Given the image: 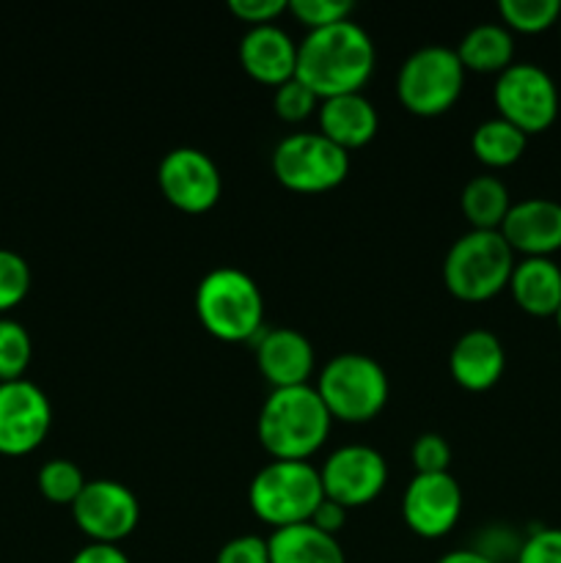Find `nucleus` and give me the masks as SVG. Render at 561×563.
I'll list each match as a JSON object with an SVG mask.
<instances>
[{"label": "nucleus", "mask_w": 561, "mask_h": 563, "mask_svg": "<svg viewBox=\"0 0 561 563\" xmlns=\"http://www.w3.org/2000/svg\"><path fill=\"white\" fill-rule=\"evenodd\" d=\"M528 135L509 124L506 119L495 115V119L482 121L471 135V152L479 163L487 168H509L526 152Z\"/></svg>", "instance_id": "b1692460"}, {"label": "nucleus", "mask_w": 561, "mask_h": 563, "mask_svg": "<svg viewBox=\"0 0 561 563\" xmlns=\"http://www.w3.org/2000/svg\"><path fill=\"white\" fill-rule=\"evenodd\" d=\"M515 563H561V528H537L517 548Z\"/></svg>", "instance_id": "2f4dec72"}, {"label": "nucleus", "mask_w": 561, "mask_h": 563, "mask_svg": "<svg viewBox=\"0 0 561 563\" xmlns=\"http://www.w3.org/2000/svg\"><path fill=\"white\" fill-rule=\"evenodd\" d=\"M69 563H132L127 559L124 550L119 544H94L88 542L86 548L77 550L75 559Z\"/></svg>", "instance_id": "c9c22d12"}, {"label": "nucleus", "mask_w": 561, "mask_h": 563, "mask_svg": "<svg viewBox=\"0 0 561 563\" xmlns=\"http://www.w3.org/2000/svg\"><path fill=\"white\" fill-rule=\"evenodd\" d=\"M460 515L462 487L451 473H416L402 493V520L416 537H446Z\"/></svg>", "instance_id": "4468645a"}, {"label": "nucleus", "mask_w": 561, "mask_h": 563, "mask_svg": "<svg viewBox=\"0 0 561 563\" xmlns=\"http://www.w3.org/2000/svg\"><path fill=\"white\" fill-rule=\"evenodd\" d=\"M256 366L273 388L308 385L317 366L314 346L295 328H264L256 335Z\"/></svg>", "instance_id": "dca6fc26"}, {"label": "nucleus", "mask_w": 561, "mask_h": 563, "mask_svg": "<svg viewBox=\"0 0 561 563\" xmlns=\"http://www.w3.org/2000/svg\"><path fill=\"white\" fill-rule=\"evenodd\" d=\"M346 511L350 509H344V506L336 504V500L324 498L322 504L317 506V511H314L311 520L308 522H311V526H317L319 531L330 533V537H339L341 528L346 526Z\"/></svg>", "instance_id": "f704fd0d"}, {"label": "nucleus", "mask_w": 561, "mask_h": 563, "mask_svg": "<svg viewBox=\"0 0 561 563\" xmlns=\"http://www.w3.org/2000/svg\"><path fill=\"white\" fill-rule=\"evenodd\" d=\"M88 478L82 476L80 465L72 460H47L36 473V487L50 504L72 506L82 493Z\"/></svg>", "instance_id": "a878e982"}, {"label": "nucleus", "mask_w": 561, "mask_h": 563, "mask_svg": "<svg viewBox=\"0 0 561 563\" xmlns=\"http://www.w3.org/2000/svg\"><path fill=\"white\" fill-rule=\"evenodd\" d=\"M410 460L416 473H449L451 445L443 434L424 432L418 434L410 449Z\"/></svg>", "instance_id": "7c9ffc66"}, {"label": "nucleus", "mask_w": 561, "mask_h": 563, "mask_svg": "<svg viewBox=\"0 0 561 563\" xmlns=\"http://www.w3.org/2000/svg\"><path fill=\"white\" fill-rule=\"evenodd\" d=\"M196 313L220 341H253L264 330V297L256 280L237 267H215L196 286Z\"/></svg>", "instance_id": "7ed1b4c3"}, {"label": "nucleus", "mask_w": 561, "mask_h": 563, "mask_svg": "<svg viewBox=\"0 0 561 563\" xmlns=\"http://www.w3.org/2000/svg\"><path fill=\"white\" fill-rule=\"evenodd\" d=\"M556 324H559V330H561V308H559V313H556Z\"/></svg>", "instance_id": "4c0bfd02"}, {"label": "nucleus", "mask_w": 561, "mask_h": 563, "mask_svg": "<svg viewBox=\"0 0 561 563\" xmlns=\"http://www.w3.org/2000/svg\"><path fill=\"white\" fill-rule=\"evenodd\" d=\"M157 181L176 209L190 214L209 212L220 201L223 176L215 159L196 146H176L160 159Z\"/></svg>", "instance_id": "ddd939ff"}, {"label": "nucleus", "mask_w": 561, "mask_h": 563, "mask_svg": "<svg viewBox=\"0 0 561 563\" xmlns=\"http://www.w3.org/2000/svg\"><path fill=\"white\" fill-rule=\"evenodd\" d=\"M53 427V405L31 379L0 383V454L25 456L44 443Z\"/></svg>", "instance_id": "f8f14e48"}, {"label": "nucleus", "mask_w": 561, "mask_h": 563, "mask_svg": "<svg viewBox=\"0 0 561 563\" xmlns=\"http://www.w3.org/2000/svg\"><path fill=\"white\" fill-rule=\"evenodd\" d=\"M240 64L253 80L275 86L292 80L297 69V42L280 25H253L240 38Z\"/></svg>", "instance_id": "f3484780"}, {"label": "nucleus", "mask_w": 561, "mask_h": 563, "mask_svg": "<svg viewBox=\"0 0 561 563\" xmlns=\"http://www.w3.org/2000/svg\"><path fill=\"white\" fill-rule=\"evenodd\" d=\"M319 102H322V99H319L317 93H314L311 88L306 86V82L297 80V77L280 82V86L275 88V93H273L275 113H278V119L289 121V124L306 121L308 115L317 113Z\"/></svg>", "instance_id": "c85d7f7f"}, {"label": "nucleus", "mask_w": 561, "mask_h": 563, "mask_svg": "<svg viewBox=\"0 0 561 563\" xmlns=\"http://www.w3.org/2000/svg\"><path fill=\"white\" fill-rule=\"evenodd\" d=\"M324 500L319 467L302 460H273L258 467L248 487V506L273 528L308 522Z\"/></svg>", "instance_id": "20e7f679"}, {"label": "nucleus", "mask_w": 561, "mask_h": 563, "mask_svg": "<svg viewBox=\"0 0 561 563\" xmlns=\"http://www.w3.org/2000/svg\"><path fill=\"white\" fill-rule=\"evenodd\" d=\"M267 548L270 563H346L339 537L319 531L311 522L275 528Z\"/></svg>", "instance_id": "412c9836"}, {"label": "nucleus", "mask_w": 561, "mask_h": 563, "mask_svg": "<svg viewBox=\"0 0 561 563\" xmlns=\"http://www.w3.org/2000/svg\"><path fill=\"white\" fill-rule=\"evenodd\" d=\"M498 231L515 256L550 258L561 251V203L553 198H522L512 203Z\"/></svg>", "instance_id": "2eb2a0df"}, {"label": "nucleus", "mask_w": 561, "mask_h": 563, "mask_svg": "<svg viewBox=\"0 0 561 563\" xmlns=\"http://www.w3.org/2000/svg\"><path fill=\"white\" fill-rule=\"evenodd\" d=\"M286 0H229V11L248 25H270L286 11Z\"/></svg>", "instance_id": "72a5a7b5"}, {"label": "nucleus", "mask_w": 561, "mask_h": 563, "mask_svg": "<svg viewBox=\"0 0 561 563\" xmlns=\"http://www.w3.org/2000/svg\"><path fill=\"white\" fill-rule=\"evenodd\" d=\"M319 132L336 146L344 152L350 148H361L377 135L380 115L372 99L363 97V91L355 93H339V97H328L319 102L317 110Z\"/></svg>", "instance_id": "6ab92c4d"}, {"label": "nucleus", "mask_w": 561, "mask_h": 563, "mask_svg": "<svg viewBox=\"0 0 561 563\" xmlns=\"http://www.w3.org/2000/svg\"><path fill=\"white\" fill-rule=\"evenodd\" d=\"M460 203L471 229L498 231L506 212H509L512 198L498 176L479 174L473 176V179H468V185L462 187Z\"/></svg>", "instance_id": "5701e85b"}, {"label": "nucleus", "mask_w": 561, "mask_h": 563, "mask_svg": "<svg viewBox=\"0 0 561 563\" xmlns=\"http://www.w3.org/2000/svg\"><path fill=\"white\" fill-rule=\"evenodd\" d=\"M465 71L501 75L506 66L515 64V36L504 22H479L457 44Z\"/></svg>", "instance_id": "4be33fe9"}, {"label": "nucleus", "mask_w": 561, "mask_h": 563, "mask_svg": "<svg viewBox=\"0 0 561 563\" xmlns=\"http://www.w3.org/2000/svg\"><path fill=\"white\" fill-rule=\"evenodd\" d=\"M435 563H495L490 555H484L482 550L476 548H462V550H451V553L440 555Z\"/></svg>", "instance_id": "e433bc0d"}, {"label": "nucleus", "mask_w": 561, "mask_h": 563, "mask_svg": "<svg viewBox=\"0 0 561 563\" xmlns=\"http://www.w3.org/2000/svg\"><path fill=\"white\" fill-rule=\"evenodd\" d=\"M215 563H270L267 539L256 537V533L229 539L215 555Z\"/></svg>", "instance_id": "473e14b6"}, {"label": "nucleus", "mask_w": 561, "mask_h": 563, "mask_svg": "<svg viewBox=\"0 0 561 563\" xmlns=\"http://www.w3.org/2000/svg\"><path fill=\"white\" fill-rule=\"evenodd\" d=\"M498 14L509 31L542 33L561 22V0H501Z\"/></svg>", "instance_id": "393cba45"}, {"label": "nucleus", "mask_w": 561, "mask_h": 563, "mask_svg": "<svg viewBox=\"0 0 561 563\" xmlns=\"http://www.w3.org/2000/svg\"><path fill=\"white\" fill-rule=\"evenodd\" d=\"M465 66L449 44H424L413 49L396 75L399 102L416 115H440L460 99Z\"/></svg>", "instance_id": "0eeeda50"}, {"label": "nucleus", "mask_w": 561, "mask_h": 563, "mask_svg": "<svg viewBox=\"0 0 561 563\" xmlns=\"http://www.w3.org/2000/svg\"><path fill=\"white\" fill-rule=\"evenodd\" d=\"M328 407L314 385L273 388L258 410L256 432L273 460H302L317 454L330 434Z\"/></svg>", "instance_id": "f03ea898"}, {"label": "nucleus", "mask_w": 561, "mask_h": 563, "mask_svg": "<svg viewBox=\"0 0 561 563\" xmlns=\"http://www.w3.org/2000/svg\"><path fill=\"white\" fill-rule=\"evenodd\" d=\"M517 258L501 231L471 229L443 258V284L457 300L482 302L509 286Z\"/></svg>", "instance_id": "39448f33"}, {"label": "nucleus", "mask_w": 561, "mask_h": 563, "mask_svg": "<svg viewBox=\"0 0 561 563\" xmlns=\"http://www.w3.org/2000/svg\"><path fill=\"white\" fill-rule=\"evenodd\" d=\"M493 102L501 119L515 124L526 135L544 132L559 115V86L537 64H512L495 77Z\"/></svg>", "instance_id": "1a4fd4ad"}, {"label": "nucleus", "mask_w": 561, "mask_h": 563, "mask_svg": "<svg viewBox=\"0 0 561 563\" xmlns=\"http://www.w3.org/2000/svg\"><path fill=\"white\" fill-rule=\"evenodd\" d=\"M352 9H355L352 0H289V5H286V11H292V16L302 22L308 31L350 20Z\"/></svg>", "instance_id": "c756f323"}, {"label": "nucleus", "mask_w": 561, "mask_h": 563, "mask_svg": "<svg viewBox=\"0 0 561 563\" xmlns=\"http://www.w3.org/2000/svg\"><path fill=\"white\" fill-rule=\"evenodd\" d=\"M506 368V352L498 335L487 328L465 330L449 352V372L460 388L490 390Z\"/></svg>", "instance_id": "a211bd4d"}, {"label": "nucleus", "mask_w": 561, "mask_h": 563, "mask_svg": "<svg viewBox=\"0 0 561 563\" xmlns=\"http://www.w3.org/2000/svg\"><path fill=\"white\" fill-rule=\"evenodd\" d=\"M72 509V520L82 537L94 544H119L130 537L141 520V506L135 493L127 484L113 478H94L86 482Z\"/></svg>", "instance_id": "9d476101"}, {"label": "nucleus", "mask_w": 561, "mask_h": 563, "mask_svg": "<svg viewBox=\"0 0 561 563\" xmlns=\"http://www.w3.org/2000/svg\"><path fill=\"white\" fill-rule=\"evenodd\" d=\"M559 25H561V22H559Z\"/></svg>", "instance_id": "58836bf2"}, {"label": "nucleus", "mask_w": 561, "mask_h": 563, "mask_svg": "<svg viewBox=\"0 0 561 563\" xmlns=\"http://www.w3.org/2000/svg\"><path fill=\"white\" fill-rule=\"evenodd\" d=\"M324 498L336 500L344 509L366 506L377 498L388 484V462L377 449L363 443L341 445L330 451L319 467Z\"/></svg>", "instance_id": "9b49d317"}, {"label": "nucleus", "mask_w": 561, "mask_h": 563, "mask_svg": "<svg viewBox=\"0 0 561 563\" xmlns=\"http://www.w3.org/2000/svg\"><path fill=\"white\" fill-rule=\"evenodd\" d=\"M374 60L377 53L366 27L341 20L302 36L297 44L295 77L306 82L319 99L355 93L372 77Z\"/></svg>", "instance_id": "f257e3e1"}, {"label": "nucleus", "mask_w": 561, "mask_h": 563, "mask_svg": "<svg viewBox=\"0 0 561 563\" xmlns=\"http://www.w3.org/2000/svg\"><path fill=\"white\" fill-rule=\"evenodd\" d=\"M273 174L295 192H324L350 174V152L322 132H292L273 148Z\"/></svg>", "instance_id": "6e6552de"}, {"label": "nucleus", "mask_w": 561, "mask_h": 563, "mask_svg": "<svg viewBox=\"0 0 561 563\" xmlns=\"http://www.w3.org/2000/svg\"><path fill=\"white\" fill-rule=\"evenodd\" d=\"M506 289L526 313L539 319H556L561 308V267L553 258H520L512 269Z\"/></svg>", "instance_id": "aec40b11"}, {"label": "nucleus", "mask_w": 561, "mask_h": 563, "mask_svg": "<svg viewBox=\"0 0 561 563\" xmlns=\"http://www.w3.org/2000/svg\"><path fill=\"white\" fill-rule=\"evenodd\" d=\"M33 357L31 333L22 322L0 317V383L25 377Z\"/></svg>", "instance_id": "bb28decb"}, {"label": "nucleus", "mask_w": 561, "mask_h": 563, "mask_svg": "<svg viewBox=\"0 0 561 563\" xmlns=\"http://www.w3.org/2000/svg\"><path fill=\"white\" fill-rule=\"evenodd\" d=\"M31 291V264L16 251L0 247V317L20 306Z\"/></svg>", "instance_id": "cd10ccee"}, {"label": "nucleus", "mask_w": 561, "mask_h": 563, "mask_svg": "<svg viewBox=\"0 0 561 563\" xmlns=\"http://www.w3.org/2000/svg\"><path fill=\"white\" fill-rule=\"evenodd\" d=\"M317 394L333 421L366 423L383 412L388 401V374L366 352H341L322 366Z\"/></svg>", "instance_id": "423d86ee"}]
</instances>
